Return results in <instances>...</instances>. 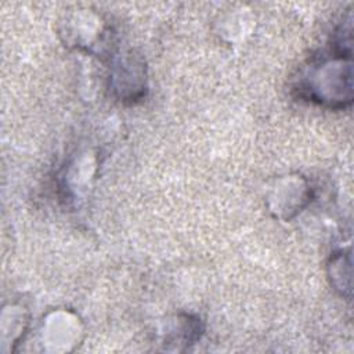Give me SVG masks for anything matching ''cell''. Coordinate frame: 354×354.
<instances>
[{"label": "cell", "mask_w": 354, "mask_h": 354, "mask_svg": "<svg viewBox=\"0 0 354 354\" xmlns=\"http://www.w3.org/2000/svg\"><path fill=\"white\" fill-rule=\"evenodd\" d=\"M332 58H322L308 66L296 90L301 97L329 108H343L351 102L350 54L335 50Z\"/></svg>", "instance_id": "cell-1"}, {"label": "cell", "mask_w": 354, "mask_h": 354, "mask_svg": "<svg viewBox=\"0 0 354 354\" xmlns=\"http://www.w3.org/2000/svg\"><path fill=\"white\" fill-rule=\"evenodd\" d=\"M131 76H144V66L142 62L127 57L120 65L115 66L112 73V88L122 101H134L142 95V88L145 90V80L131 79Z\"/></svg>", "instance_id": "cell-2"}]
</instances>
